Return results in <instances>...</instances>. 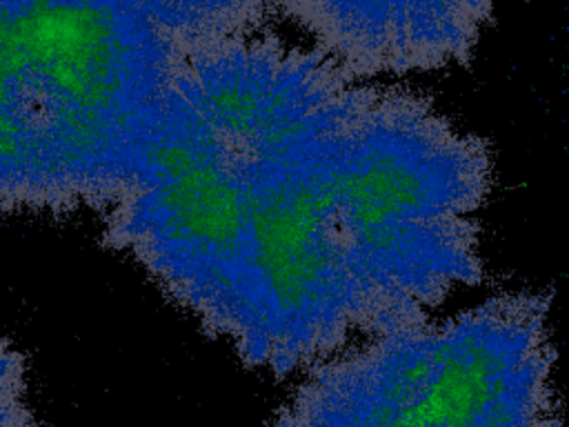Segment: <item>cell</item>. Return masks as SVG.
<instances>
[{
	"label": "cell",
	"mask_w": 569,
	"mask_h": 427,
	"mask_svg": "<svg viewBox=\"0 0 569 427\" xmlns=\"http://www.w3.org/2000/svg\"><path fill=\"white\" fill-rule=\"evenodd\" d=\"M491 185L431 98L262 29L180 51L102 238L282 380L480 285Z\"/></svg>",
	"instance_id": "6da1fadb"
},
{
	"label": "cell",
	"mask_w": 569,
	"mask_h": 427,
	"mask_svg": "<svg viewBox=\"0 0 569 427\" xmlns=\"http://www.w3.org/2000/svg\"><path fill=\"white\" fill-rule=\"evenodd\" d=\"M180 49L116 0H0V214H107Z\"/></svg>",
	"instance_id": "7a4b0ae2"
},
{
	"label": "cell",
	"mask_w": 569,
	"mask_h": 427,
	"mask_svg": "<svg viewBox=\"0 0 569 427\" xmlns=\"http://www.w3.org/2000/svg\"><path fill=\"white\" fill-rule=\"evenodd\" d=\"M549 302L509 291L360 338L298 374L269 427H569Z\"/></svg>",
	"instance_id": "3957f363"
},
{
	"label": "cell",
	"mask_w": 569,
	"mask_h": 427,
	"mask_svg": "<svg viewBox=\"0 0 569 427\" xmlns=\"http://www.w3.org/2000/svg\"><path fill=\"white\" fill-rule=\"evenodd\" d=\"M500 2L280 0V16L347 71L373 80L467 64Z\"/></svg>",
	"instance_id": "277c9868"
},
{
	"label": "cell",
	"mask_w": 569,
	"mask_h": 427,
	"mask_svg": "<svg viewBox=\"0 0 569 427\" xmlns=\"http://www.w3.org/2000/svg\"><path fill=\"white\" fill-rule=\"evenodd\" d=\"M144 18L180 51L262 31L280 0H116Z\"/></svg>",
	"instance_id": "5b68a950"
},
{
	"label": "cell",
	"mask_w": 569,
	"mask_h": 427,
	"mask_svg": "<svg viewBox=\"0 0 569 427\" xmlns=\"http://www.w3.org/2000/svg\"><path fill=\"white\" fill-rule=\"evenodd\" d=\"M0 427H38L29 403L24 354L0 336Z\"/></svg>",
	"instance_id": "8992f818"
}]
</instances>
